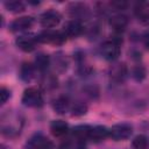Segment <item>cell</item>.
I'll use <instances>...</instances> for the list:
<instances>
[{
  "label": "cell",
  "instance_id": "obj_1",
  "mask_svg": "<svg viewBox=\"0 0 149 149\" xmlns=\"http://www.w3.org/2000/svg\"><path fill=\"white\" fill-rule=\"evenodd\" d=\"M21 101L27 107H41L43 105V94L38 87L30 86L23 91Z\"/></svg>",
  "mask_w": 149,
  "mask_h": 149
},
{
  "label": "cell",
  "instance_id": "obj_2",
  "mask_svg": "<svg viewBox=\"0 0 149 149\" xmlns=\"http://www.w3.org/2000/svg\"><path fill=\"white\" fill-rule=\"evenodd\" d=\"M120 43H121V40H118V38H112L109 41L104 42L100 48L102 57L111 62L118 59V57L120 56V52H121Z\"/></svg>",
  "mask_w": 149,
  "mask_h": 149
},
{
  "label": "cell",
  "instance_id": "obj_3",
  "mask_svg": "<svg viewBox=\"0 0 149 149\" xmlns=\"http://www.w3.org/2000/svg\"><path fill=\"white\" fill-rule=\"evenodd\" d=\"M37 41L41 43H50V44H63L65 42V34L63 31H57V30H51V29H47L41 31L38 35H36Z\"/></svg>",
  "mask_w": 149,
  "mask_h": 149
},
{
  "label": "cell",
  "instance_id": "obj_4",
  "mask_svg": "<svg viewBox=\"0 0 149 149\" xmlns=\"http://www.w3.org/2000/svg\"><path fill=\"white\" fill-rule=\"evenodd\" d=\"M132 133L133 127L126 122L116 123L109 128V137H112L114 141H125L130 137Z\"/></svg>",
  "mask_w": 149,
  "mask_h": 149
},
{
  "label": "cell",
  "instance_id": "obj_5",
  "mask_svg": "<svg viewBox=\"0 0 149 149\" xmlns=\"http://www.w3.org/2000/svg\"><path fill=\"white\" fill-rule=\"evenodd\" d=\"M26 149H54L52 142L43 134H34L26 143Z\"/></svg>",
  "mask_w": 149,
  "mask_h": 149
},
{
  "label": "cell",
  "instance_id": "obj_6",
  "mask_svg": "<svg viewBox=\"0 0 149 149\" xmlns=\"http://www.w3.org/2000/svg\"><path fill=\"white\" fill-rule=\"evenodd\" d=\"M61 20H62L61 14L55 9H48L40 15V23L42 27H44L47 29L58 26Z\"/></svg>",
  "mask_w": 149,
  "mask_h": 149
},
{
  "label": "cell",
  "instance_id": "obj_7",
  "mask_svg": "<svg viewBox=\"0 0 149 149\" xmlns=\"http://www.w3.org/2000/svg\"><path fill=\"white\" fill-rule=\"evenodd\" d=\"M127 73H128V69L125 63H114L108 69L109 78L115 83L123 81L127 77Z\"/></svg>",
  "mask_w": 149,
  "mask_h": 149
},
{
  "label": "cell",
  "instance_id": "obj_8",
  "mask_svg": "<svg viewBox=\"0 0 149 149\" xmlns=\"http://www.w3.org/2000/svg\"><path fill=\"white\" fill-rule=\"evenodd\" d=\"M37 42H38L37 37L30 36V35H21L19 37H16V40H15L16 47L24 52H31L33 50H35Z\"/></svg>",
  "mask_w": 149,
  "mask_h": 149
},
{
  "label": "cell",
  "instance_id": "obj_9",
  "mask_svg": "<svg viewBox=\"0 0 149 149\" xmlns=\"http://www.w3.org/2000/svg\"><path fill=\"white\" fill-rule=\"evenodd\" d=\"M84 31V27L79 20H70L64 24L63 33L65 34L66 37H77L81 35Z\"/></svg>",
  "mask_w": 149,
  "mask_h": 149
},
{
  "label": "cell",
  "instance_id": "obj_10",
  "mask_svg": "<svg viewBox=\"0 0 149 149\" xmlns=\"http://www.w3.org/2000/svg\"><path fill=\"white\" fill-rule=\"evenodd\" d=\"M134 14L142 24L149 26V1L137 2L134 8Z\"/></svg>",
  "mask_w": 149,
  "mask_h": 149
},
{
  "label": "cell",
  "instance_id": "obj_11",
  "mask_svg": "<svg viewBox=\"0 0 149 149\" xmlns=\"http://www.w3.org/2000/svg\"><path fill=\"white\" fill-rule=\"evenodd\" d=\"M33 24H34V19L31 16H20L14 21H12V23L9 24V29L12 31H23L31 28Z\"/></svg>",
  "mask_w": 149,
  "mask_h": 149
},
{
  "label": "cell",
  "instance_id": "obj_12",
  "mask_svg": "<svg viewBox=\"0 0 149 149\" xmlns=\"http://www.w3.org/2000/svg\"><path fill=\"white\" fill-rule=\"evenodd\" d=\"M109 26L118 33H121L126 29L127 24H128V17L121 13H116V14H113L111 17H109V21H108Z\"/></svg>",
  "mask_w": 149,
  "mask_h": 149
},
{
  "label": "cell",
  "instance_id": "obj_13",
  "mask_svg": "<svg viewBox=\"0 0 149 149\" xmlns=\"http://www.w3.org/2000/svg\"><path fill=\"white\" fill-rule=\"evenodd\" d=\"M52 108L58 114H65L69 109H71L70 99L66 95H59L52 101Z\"/></svg>",
  "mask_w": 149,
  "mask_h": 149
},
{
  "label": "cell",
  "instance_id": "obj_14",
  "mask_svg": "<svg viewBox=\"0 0 149 149\" xmlns=\"http://www.w3.org/2000/svg\"><path fill=\"white\" fill-rule=\"evenodd\" d=\"M108 136H109V129H107L105 126H94L91 127L88 140L92 142H101Z\"/></svg>",
  "mask_w": 149,
  "mask_h": 149
},
{
  "label": "cell",
  "instance_id": "obj_15",
  "mask_svg": "<svg viewBox=\"0 0 149 149\" xmlns=\"http://www.w3.org/2000/svg\"><path fill=\"white\" fill-rule=\"evenodd\" d=\"M50 132L55 137H63L69 132V125L63 120H54L50 123Z\"/></svg>",
  "mask_w": 149,
  "mask_h": 149
},
{
  "label": "cell",
  "instance_id": "obj_16",
  "mask_svg": "<svg viewBox=\"0 0 149 149\" xmlns=\"http://www.w3.org/2000/svg\"><path fill=\"white\" fill-rule=\"evenodd\" d=\"M87 9L88 8L86 7V5L80 3V2H74V3H71L69 6V12L74 17V20H79L80 17L86 16L87 13H88Z\"/></svg>",
  "mask_w": 149,
  "mask_h": 149
},
{
  "label": "cell",
  "instance_id": "obj_17",
  "mask_svg": "<svg viewBox=\"0 0 149 149\" xmlns=\"http://www.w3.org/2000/svg\"><path fill=\"white\" fill-rule=\"evenodd\" d=\"M35 65L31 63H23L20 68V78L23 81H30L35 77Z\"/></svg>",
  "mask_w": 149,
  "mask_h": 149
},
{
  "label": "cell",
  "instance_id": "obj_18",
  "mask_svg": "<svg viewBox=\"0 0 149 149\" xmlns=\"http://www.w3.org/2000/svg\"><path fill=\"white\" fill-rule=\"evenodd\" d=\"M91 127L92 126H87V125H80V126H76L72 130V134L76 139L83 141V140H88L90 136V132H91Z\"/></svg>",
  "mask_w": 149,
  "mask_h": 149
},
{
  "label": "cell",
  "instance_id": "obj_19",
  "mask_svg": "<svg viewBox=\"0 0 149 149\" xmlns=\"http://www.w3.org/2000/svg\"><path fill=\"white\" fill-rule=\"evenodd\" d=\"M35 68L40 71H45L50 65V57L45 54H38L35 57Z\"/></svg>",
  "mask_w": 149,
  "mask_h": 149
},
{
  "label": "cell",
  "instance_id": "obj_20",
  "mask_svg": "<svg viewBox=\"0 0 149 149\" xmlns=\"http://www.w3.org/2000/svg\"><path fill=\"white\" fill-rule=\"evenodd\" d=\"M5 7L9 12H13V13H20V12H23L24 10L23 2H21L19 0H9V1H6L5 2Z\"/></svg>",
  "mask_w": 149,
  "mask_h": 149
},
{
  "label": "cell",
  "instance_id": "obj_21",
  "mask_svg": "<svg viewBox=\"0 0 149 149\" xmlns=\"http://www.w3.org/2000/svg\"><path fill=\"white\" fill-rule=\"evenodd\" d=\"M133 149H147L148 147V139L144 135H137L134 137L132 142Z\"/></svg>",
  "mask_w": 149,
  "mask_h": 149
},
{
  "label": "cell",
  "instance_id": "obj_22",
  "mask_svg": "<svg viewBox=\"0 0 149 149\" xmlns=\"http://www.w3.org/2000/svg\"><path fill=\"white\" fill-rule=\"evenodd\" d=\"M71 112H72L73 116H81V115L86 114L87 106L81 101H77L73 106H71Z\"/></svg>",
  "mask_w": 149,
  "mask_h": 149
},
{
  "label": "cell",
  "instance_id": "obj_23",
  "mask_svg": "<svg viewBox=\"0 0 149 149\" xmlns=\"http://www.w3.org/2000/svg\"><path fill=\"white\" fill-rule=\"evenodd\" d=\"M133 74V78L136 80V81H142L144 78H146V74H147V72H146V69L142 66V65H136L134 69H133V72H132Z\"/></svg>",
  "mask_w": 149,
  "mask_h": 149
},
{
  "label": "cell",
  "instance_id": "obj_24",
  "mask_svg": "<svg viewBox=\"0 0 149 149\" xmlns=\"http://www.w3.org/2000/svg\"><path fill=\"white\" fill-rule=\"evenodd\" d=\"M66 59H65V57L59 52V54H57L56 55V58H55V65L57 66V68H61V71H63V70H65L66 69Z\"/></svg>",
  "mask_w": 149,
  "mask_h": 149
},
{
  "label": "cell",
  "instance_id": "obj_25",
  "mask_svg": "<svg viewBox=\"0 0 149 149\" xmlns=\"http://www.w3.org/2000/svg\"><path fill=\"white\" fill-rule=\"evenodd\" d=\"M43 84H44V87H45V88H54V87L57 86V80L55 79V77L48 76V77L45 78V81H44Z\"/></svg>",
  "mask_w": 149,
  "mask_h": 149
},
{
  "label": "cell",
  "instance_id": "obj_26",
  "mask_svg": "<svg viewBox=\"0 0 149 149\" xmlns=\"http://www.w3.org/2000/svg\"><path fill=\"white\" fill-rule=\"evenodd\" d=\"M0 97H1V104H6V101L9 99L10 97V91L6 87H1V91H0Z\"/></svg>",
  "mask_w": 149,
  "mask_h": 149
},
{
  "label": "cell",
  "instance_id": "obj_27",
  "mask_svg": "<svg viewBox=\"0 0 149 149\" xmlns=\"http://www.w3.org/2000/svg\"><path fill=\"white\" fill-rule=\"evenodd\" d=\"M126 2L125 1H113L111 2V6H113L115 9H123L126 7Z\"/></svg>",
  "mask_w": 149,
  "mask_h": 149
},
{
  "label": "cell",
  "instance_id": "obj_28",
  "mask_svg": "<svg viewBox=\"0 0 149 149\" xmlns=\"http://www.w3.org/2000/svg\"><path fill=\"white\" fill-rule=\"evenodd\" d=\"M143 44L147 49H149V31H147L144 35H143Z\"/></svg>",
  "mask_w": 149,
  "mask_h": 149
}]
</instances>
